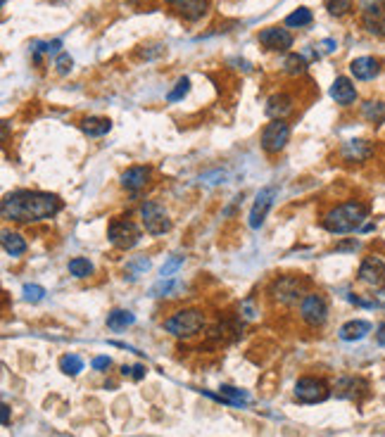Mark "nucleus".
I'll list each match as a JSON object with an SVG mask.
<instances>
[{"instance_id": "nucleus-1", "label": "nucleus", "mask_w": 385, "mask_h": 437, "mask_svg": "<svg viewBox=\"0 0 385 437\" xmlns=\"http://www.w3.org/2000/svg\"><path fill=\"white\" fill-rule=\"evenodd\" d=\"M60 211L62 200L41 190H15L5 195L3 202H0V214H3L5 221L17 223L43 221V218H53Z\"/></svg>"}, {"instance_id": "nucleus-2", "label": "nucleus", "mask_w": 385, "mask_h": 437, "mask_svg": "<svg viewBox=\"0 0 385 437\" xmlns=\"http://www.w3.org/2000/svg\"><path fill=\"white\" fill-rule=\"evenodd\" d=\"M366 218H369V207L359 200H347L326 211L321 226L333 235H345L352 230H362Z\"/></svg>"}, {"instance_id": "nucleus-3", "label": "nucleus", "mask_w": 385, "mask_h": 437, "mask_svg": "<svg viewBox=\"0 0 385 437\" xmlns=\"http://www.w3.org/2000/svg\"><path fill=\"white\" fill-rule=\"evenodd\" d=\"M307 278L302 276H278L269 283L266 295L281 307H293V304L302 302V297L307 295Z\"/></svg>"}, {"instance_id": "nucleus-4", "label": "nucleus", "mask_w": 385, "mask_h": 437, "mask_svg": "<svg viewBox=\"0 0 385 437\" xmlns=\"http://www.w3.org/2000/svg\"><path fill=\"white\" fill-rule=\"evenodd\" d=\"M204 328V314L200 309H181L176 314H171L164 321V330L174 338H195L197 333Z\"/></svg>"}, {"instance_id": "nucleus-5", "label": "nucleus", "mask_w": 385, "mask_h": 437, "mask_svg": "<svg viewBox=\"0 0 385 437\" xmlns=\"http://www.w3.org/2000/svg\"><path fill=\"white\" fill-rule=\"evenodd\" d=\"M138 211H141L143 228H145L150 235H164V233H169V230H171V218H169L167 209L159 202H152V200H148V202L141 204Z\"/></svg>"}, {"instance_id": "nucleus-6", "label": "nucleus", "mask_w": 385, "mask_h": 437, "mask_svg": "<svg viewBox=\"0 0 385 437\" xmlns=\"http://www.w3.org/2000/svg\"><path fill=\"white\" fill-rule=\"evenodd\" d=\"M107 238L117 249H131L141 242V228L136 226L129 218H112L110 228H107Z\"/></svg>"}, {"instance_id": "nucleus-7", "label": "nucleus", "mask_w": 385, "mask_h": 437, "mask_svg": "<svg viewBox=\"0 0 385 437\" xmlns=\"http://www.w3.org/2000/svg\"><path fill=\"white\" fill-rule=\"evenodd\" d=\"M331 397V388L324 378L304 376L295 383V399L300 404H321Z\"/></svg>"}, {"instance_id": "nucleus-8", "label": "nucleus", "mask_w": 385, "mask_h": 437, "mask_svg": "<svg viewBox=\"0 0 385 437\" xmlns=\"http://www.w3.org/2000/svg\"><path fill=\"white\" fill-rule=\"evenodd\" d=\"M300 318L307 326L321 328L328 318V302L321 292H307L300 302Z\"/></svg>"}, {"instance_id": "nucleus-9", "label": "nucleus", "mask_w": 385, "mask_h": 437, "mask_svg": "<svg viewBox=\"0 0 385 437\" xmlns=\"http://www.w3.org/2000/svg\"><path fill=\"white\" fill-rule=\"evenodd\" d=\"M290 141V126L283 119H271L262 131V150L269 155H278Z\"/></svg>"}, {"instance_id": "nucleus-10", "label": "nucleus", "mask_w": 385, "mask_h": 437, "mask_svg": "<svg viewBox=\"0 0 385 437\" xmlns=\"http://www.w3.org/2000/svg\"><path fill=\"white\" fill-rule=\"evenodd\" d=\"M357 278H359V283L369 285V288H374V290L385 288V259L378 257V254L364 257V261L359 264Z\"/></svg>"}, {"instance_id": "nucleus-11", "label": "nucleus", "mask_w": 385, "mask_h": 437, "mask_svg": "<svg viewBox=\"0 0 385 437\" xmlns=\"http://www.w3.org/2000/svg\"><path fill=\"white\" fill-rule=\"evenodd\" d=\"M362 24L371 36H385V0H364Z\"/></svg>"}, {"instance_id": "nucleus-12", "label": "nucleus", "mask_w": 385, "mask_h": 437, "mask_svg": "<svg viewBox=\"0 0 385 437\" xmlns=\"http://www.w3.org/2000/svg\"><path fill=\"white\" fill-rule=\"evenodd\" d=\"M276 195H278L276 185H266V188L257 193V197H254V202H252V209H250V221H247L250 223V228L257 230L259 226H262L266 214H269V209L274 207Z\"/></svg>"}, {"instance_id": "nucleus-13", "label": "nucleus", "mask_w": 385, "mask_h": 437, "mask_svg": "<svg viewBox=\"0 0 385 437\" xmlns=\"http://www.w3.org/2000/svg\"><path fill=\"white\" fill-rule=\"evenodd\" d=\"M259 46L271 50V53H283V50L293 48V34L283 27H266L257 36Z\"/></svg>"}, {"instance_id": "nucleus-14", "label": "nucleus", "mask_w": 385, "mask_h": 437, "mask_svg": "<svg viewBox=\"0 0 385 437\" xmlns=\"http://www.w3.org/2000/svg\"><path fill=\"white\" fill-rule=\"evenodd\" d=\"M152 178V169L150 167H129L126 171L122 174V188H126L129 193H138L150 183Z\"/></svg>"}, {"instance_id": "nucleus-15", "label": "nucleus", "mask_w": 385, "mask_h": 437, "mask_svg": "<svg viewBox=\"0 0 385 437\" xmlns=\"http://www.w3.org/2000/svg\"><path fill=\"white\" fill-rule=\"evenodd\" d=\"M293 110H295V100L290 93H274V96L266 100V107H264L269 119H285Z\"/></svg>"}, {"instance_id": "nucleus-16", "label": "nucleus", "mask_w": 385, "mask_h": 437, "mask_svg": "<svg viewBox=\"0 0 385 437\" xmlns=\"http://www.w3.org/2000/svg\"><path fill=\"white\" fill-rule=\"evenodd\" d=\"M350 74L357 81H374L381 74V60L364 55V58H355L350 62Z\"/></svg>"}, {"instance_id": "nucleus-17", "label": "nucleus", "mask_w": 385, "mask_h": 437, "mask_svg": "<svg viewBox=\"0 0 385 437\" xmlns=\"http://www.w3.org/2000/svg\"><path fill=\"white\" fill-rule=\"evenodd\" d=\"M331 98L340 105V107H350V105H355L357 103L355 84H352L347 77H338L331 86Z\"/></svg>"}, {"instance_id": "nucleus-18", "label": "nucleus", "mask_w": 385, "mask_h": 437, "mask_svg": "<svg viewBox=\"0 0 385 437\" xmlns=\"http://www.w3.org/2000/svg\"><path fill=\"white\" fill-rule=\"evenodd\" d=\"M340 155H343L345 162H366L374 155V148H371L369 141H347L343 150H340Z\"/></svg>"}, {"instance_id": "nucleus-19", "label": "nucleus", "mask_w": 385, "mask_h": 437, "mask_svg": "<svg viewBox=\"0 0 385 437\" xmlns=\"http://www.w3.org/2000/svg\"><path fill=\"white\" fill-rule=\"evenodd\" d=\"M369 333H371V323L364 321V318H352V321H347L345 326H340V330H338L340 340H345V342L364 340Z\"/></svg>"}, {"instance_id": "nucleus-20", "label": "nucleus", "mask_w": 385, "mask_h": 437, "mask_svg": "<svg viewBox=\"0 0 385 437\" xmlns=\"http://www.w3.org/2000/svg\"><path fill=\"white\" fill-rule=\"evenodd\" d=\"M214 397V395H212ZM214 399H219L221 404H228V407H245L247 402H250V395H247L245 390H238V388H231V385H221L219 388V395Z\"/></svg>"}, {"instance_id": "nucleus-21", "label": "nucleus", "mask_w": 385, "mask_h": 437, "mask_svg": "<svg viewBox=\"0 0 385 437\" xmlns=\"http://www.w3.org/2000/svg\"><path fill=\"white\" fill-rule=\"evenodd\" d=\"M207 8H209L207 0H183L181 5H176V12L185 22H197L207 12Z\"/></svg>"}, {"instance_id": "nucleus-22", "label": "nucleus", "mask_w": 385, "mask_h": 437, "mask_svg": "<svg viewBox=\"0 0 385 437\" xmlns=\"http://www.w3.org/2000/svg\"><path fill=\"white\" fill-rule=\"evenodd\" d=\"M110 129H112V122L107 117H86L81 122V131L89 138H100V136L110 133Z\"/></svg>"}, {"instance_id": "nucleus-23", "label": "nucleus", "mask_w": 385, "mask_h": 437, "mask_svg": "<svg viewBox=\"0 0 385 437\" xmlns=\"http://www.w3.org/2000/svg\"><path fill=\"white\" fill-rule=\"evenodd\" d=\"M3 249L10 257H22L27 252V240L20 233H15V230H3Z\"/></svg>"}, {"instance_id": "nucleus-24", "label": "nucleus", "mask_w": 385, "mask_h": 437, "mask_svg": "<svg viewBox=\"0 0 385 437\" xmlns=\"http://www.w3.org/2000/svg\"><path fill=\"white\" fill-rule=\"evenodd\" d=\"M133 323H136V316L126 309H112L107 314V328L117 330V333H119V330H126L129 326H133Z\"/></svg>"}, {"instance_id": "nucleus-25", "label": "nucleus", "mask_w": 385, "mask_h": 437, "mask_svg": "<svg viewBox=\"0 0 385 437\" xmlns=\"http://www.w3.org/2000/svg\"><path fill=\"white\" fill-rule=\"evenodd\" d=\"M309 67V60L304 58V53H290L288 58L283 60V72L288 77H302Z\"/></svg>"}, {"instance_id": "nucleus-26", "label": "nucleus", "mask_w": 385, "mask_h": 437, "mask_svg": "<svg viewBox=\"0 0 385 437\" xmlns=\"http://www.w3.org/2000/svg\"><path fill=\"white\" fill-rule=\"evenodd\" d=\"M362 117L371 124H383L385 122V103L383 100H366L362 105Z\"/></svg>"}, {"instance_id": "nucleus-27", "label": "nucleus", "mask_w": 385, "mask_h": 437, "mask_svg": "<svg viewBox=\"0 0 385 437\" xmlns=\"http://www.w3.org/2000/svg\"><path fill=\"white\" fill-rule=\"evenodd\" d=\"M312 10L309 8H297L295 12H290L288 17H285V27L290 29H302V27H309L312 24Z\"/></svg>"}, {"instance_id": "nucleus-28", "label": "nucleus", "mask_w": 385, "mask_h": 437, "mask_svg": "<svg viewBox=\"0 0 385 437\" xmlns=\"http://www.w3.org/2000/svg\"><path fill=\"white\" fill-rule=\"evenodd\" d=\"M62 48V39H53V41H43V43H34V60L41 62L43 55H60Z\"/></svg>"}, {"instance_id": "nucleus-29", "label": "nucleus", "mask_w": 385, "mask_h": 437, "mask_svg": "<svg viewBox=\"0 0 385 437\" xmlns=\"http://www.w3.org/2000/svg\"><path fill=\"white\" fill-rule=\"evenodd\" d=\"M60 368L67 376H79V373L84 371V359L77 357V354H65V357L60 359Z\"/></svg>"}, {"instance_id": "nucleus-30", "label": "nucleus", "mask_w": 385, "mask_h": 437, "mask_svg": "<svg viewBox=\"0 0 385 437\" xmlns=\"http://www.w3.org/2000/svg\"><path fill=\"white\" fill-rule=\"evenodd\" d=\"M188 91H190V79L181 77L176 81V86L167 93V103H178V100H183L185 96H188Z\"/></svg>"}, {"instance_id": "nucleus-31", "label": "nucleus", "mask_w": 385, "mask_h": 437, "mask_svg": "<svg viewBox=\"0 0 385 437\" xmlns=\"http://www.w3.org/2000/svg\"><path fill=\"white\" fill-rule=\"evenodd\" d=\"M70 273L72 276H77V278H89L93 273V264L84 257H74L70 261Z\"/></svg>"}, {"instance_id": "nucleus-32", "label": "nucleus", "mask_w": 385, "mask_h": 437, "mask_svg": "<svg viewBox=\"0 0 385 437\" xmlns=\"http://www.w3.org/2000/svg\"><path fill=\"white\" fill-rule=\"evenodd\" d=\"M352 5H355V0H326V10L333 17H345L352 10Z\"/></svg>"}, {"instance_id": "nucleus-33", "label": "nucleus", "mask_w": 385, "mask_h": 437, "mask_svg": "<svg viewBox=\"0 0 385 437\" xmlns=\"http://www.w3.org/2000/svg\"><path fill=\"white\" fill-rule=\"evenodd\" d=\"M183 261H185L183 254H171V257L167 259V264L159 268V276H162V278H171L174 273H176L178 268L183 266Z\"/></svg>"}, {"instance_id": "nucleus-34", "label": "nucleus", "mask_w": 385, "mask_h": 437, "mask_svg": "<svg viewBox=\"0 0 385 437\" xmlns=\"http://www.w3.org/2000/svg\"><path fill=\"white\" fill-rule=\"evenodd\" d=\"M176 288H178L176 280H171V278H159V283H155L152 288H150V295H152V297H164V295H169V292H174Z\"/></svg>"}, {"instance_id": "nucleus-35", "label": "nucleus", "mask_w": 385, "mask_h": 437, "mask_svg": "<svg viewBox=\"0 0 385 437\" xmlns=\"http://www.w3.org/2000/svg\"><path fill=\"white\" fill-rule=\"evenodd\" d=\"M148 268H150V259L148 257H136L133 261H129V266H126V273H129V278H138L141 273H145Z\"/></svg>"}, {"instance_id": "nucleus-36", "label": "nucleus", "mask_w": 385, "mask_h": 437, "mask_svg": "<svg viewBox=\"0 0 385 437\" xmlns=\"http://www.w3.org/2000/svg\"><path fill=\"white\" fill-rule=\"evenodd\" d=\"M22 295L27 302H41V299L46 297V288H41V285H36V283H27L22 288Z\"/></svg>"}, {"instance_id": "nucleus-37", "label": "nucleus", "mask_w": 385, "mask_h": 437, "mask_svg": "<svg viewBox=\"0 0 385 437\" xmlns=\"http://www.w3.org/2000/svg\"><path fill=\"white\" fill-rule=\"evenodd\" d=\"M74 67V60L70 58V53H60L58 58H55V72L60 74V77H67V74L72 72Z\"/></svg>"}, {"instance_id": "nucleus-38", "label": "nucleus", "mask_w": 385, "mask_h": 437, "mask_svg": "<svg viewBox=\"0 0 385 437\" xmlns=\"http://www.w3.org/2000/svg\"><path fill=\"white\" fill-rule=\"evenodd\" d=\"M122 373L124 376H131L133 380H143L148 373V368L143 364H136V366H122Z\"/></svg>"}, {"instance_id": "nucleus-39", "label": "nucleus", "mask_w": 385, "mask_h": 437, "mask_svg": "<svg viewBox=\"0 0 385 437\" xmlns=\"http://www.w3.org/2000/svg\"><path fill=\"white\" fill-rule=\"evenodd\" d=\"M240 311L245 314V318H250V321H254V318L259 316V309H254V299L247 297L243 304H240Z\"/></svg>"}, {"instance_id": "nucleus-40", "label": "nucleus", "mask_w": 385, "mask_h": 437, "mask_svg": "<svg viewBox=\"0 0 385 437\" xmlns=\"http://www.w3.org/2000/svg\"><path fill=\"white\" fill-rule=\"evenodd\" d=\"M316 48H319V55H321V53H324V55L335 53V48H338V41H335V39H324Z\"/></svg>"}, {"instance_id": "nucleus-41", "label": "nucleus", "mask_w": 385, "mask_h": 437, "mask_svg": "<svg viewBox=\"0 0 385 437\" xmlns=\"http://www.w3.org/2000/svg\"><path fill=\"white\" fill-rule=\"evenodd\" d=\"M110 366H112L110 357H96L93 359V368H96V371H107Z\"/></svg>"}, {"instance_id": "nucleus-42", "label": "nucleus", "mask_w": 385, "mask_h": 437, "mask_svg": "<svg viewBox=\"0 0 385 437\" xmlns=\"http://www.w3.org/2000/svg\"><path fill=\"white\" fill-rule=\"evenodd\" d=\"M376 342H378V345H381V347H385V323H381V326H378Z\"/></svg>"}, {"instance_id": "nucleus-43", "label": "nucleus", "mask_w": 385, "mask_h": 437, "mask_svg": "<svg viewBox=\"0 0 385 437\" xmlns=\"http://www.w3.org/2000/svg\"><path fill=\"white\" fill-rule=\"evenodd\" d=\"M357 247H359V242L357 240H350V242H343V245H338L335 249L340 252V249H357Z\"/></svg>"}, {"instance_id": "nucleus-44", "label": "nucleus", "mask_w": 385, "mask_h": 437, "mask_svg": "<svg viewBox=\"0 0 385 437\" xmlns=\"http://www.w3.org/2000/svg\"><path fill=\"white\" fill-rule=\"evenodd\" d=\"M0 409H3V426H10V407L8 404H3Z\"/></svg>"}, {"instance_id": "nucleus-45", "label": "nucleus", "mask_w": 385, "mask_h": 437, "mask_svg": "<svg viewBox=\"0 0 385 437\" xmlns=\"http://www.w3.org/2000/svg\"><path fill=\"white\" fill-rule=\"evenodd\" d=\"M164 3H169V5H181L183 0H164Z\"/></svg>"}, {"instance_id": "nucleus-46", "label": "nucleus", "mask_w": 385, "mask_h": 437, "mask_svg": "<svg viewBox=\"0 0 385 437\" xmlns=\"http://www.w3.org/2000/svg\"><path fill=\"white\" fill-rule=\"evenodd\" d=\"M131 5H141V3H148V0H129Z\"/></svg>"}, {"instance_id": "nucleus-47", "label": "nucleus", "mask_w": 385, "mask_h": 437, "mask_svg": "<svg viewBox=\"0 0 385 437\" xmlns=\"http://www.w3.org/2000/svg\"><path fill=\"white\" fill-rule=\"evenodd\" d=\"M5 3H8V0H3V5H5Z\"/></svg>"}]
</instances>
